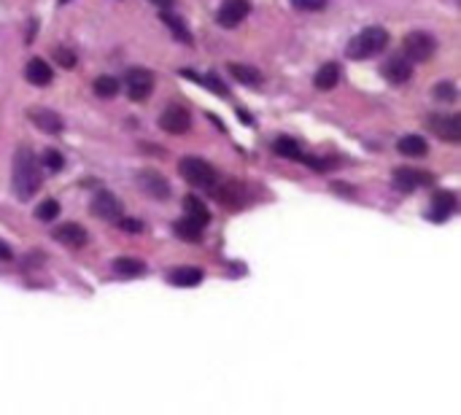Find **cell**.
I'll return each mask as SVG.
<instances>
[{"mask_svg": "<svg viewBox=\"0 0 461 415\" xmlns=\"http://www.w3.org/2000/svg\"><path fill=\"white\" fill-rule=\"evenodd\" d=\"M11 184H14V192L19 200H30L32 194L41 189V184H44L41 162H38V156L32 154V149H27V146L16 149Z\"/></svg>", "mask_w": 461, "mask_h": 415, "instance_id": "obj_1", "label": "cell"}, {"mask_svg": "<svg viewBox=\"0 0 461 415\" xmlns=\"http://www.w3.org/2000/svg\"><path fill=\"white\" fill-rule=\"evenodd\" d=\"M388 44V32L383 27H364V30L356 35L354 41L348 44L345 49V54L351 57V60H367V57H375V54H381Z\"/></svg>", "mask_w": 461, "mask_h": 415, "instance_id": "obj_2", "label": "cell"}, {"mask_svg": "<svg viewBox=\"0 0 461 415\" xmlns=\"http://www.w3.org/2000/svg\"><path fill=\"white\" fill-rule=\"evenodd\" d=\"M178 173H181L192 186H197V189H214L216 181H219L214 165H208L200 156H184V159L178 162Z\"/></svg>", "mask_w": 461, "mask_h": 415, "instance_id": "obj_3", "label": "cell"}, {"mask_svg": "<svg viewBox=\"0 0 461 415\" xmlns=\"http://www.w3.org/2000/svg\"><path fill=\"white\" fill-rule=\"evenodd\" d=\"M434 49H437V44H434V38H431L429 32H407L405 35V41H402V51H405V57L410 62H426L434 54Z\"/></svg>", "mask_w": 461, "mask_h": 415, "instance_id": "obj_4", "label": "cell"}, {"mask_svg": "<svg viewBox=\"0 0 461 415\" xmlns=\"http://www.w3.org/2000/svg\"><path fill=\"white\" fill-rule=\"evenodd\" d=\"M429 130L437 138L448 140V143H459L461 116H456V113H434V116H429Z\"/></svg>", "mask_w": 461, "mask_h": 415, "instance_id": "obj_5", "label": "cell"}, {"mask_svg": "<svg viewBox=\"0 0 461 415\" xmlns=\"http://www.w3.org/2000/svg\"><path fill=\"white\" fill-rule=\"evenodd\" d=\"M248 11H251V3H248V0H224L221 8L216 11V22H219L221 27L232 30V27H238V25L246 19Z\"/></svg>", "mask_w": 461, "mask_h": 415, "instance_id": "obj_6", "label": "cell"}, {"mask_svg": "<svg viewBox=\"0 0 461 415\" xmlns=\"http://www.w3.org/2000/svg\"><path fill=\"white\" fill-rule=\"evenodd\" d=\"M127 92L133 100H149L154 92V73L149 68H133L127 73Z\"/></svg>", "mask_w": 461, "mask_h": 415, "instance_id": "obj_7", "label": "cell"}, {"mask_svg": "<svg viewBox=\"0 0 461 415\" xmlns=\"http://www.w3.org/2000/svg\"><path fill=\"white\" fill-rule=\"evenodd\" d=\"M159 127L170 132V135H184L186 130L192 127V116H189V111L181 106H168L165 108V113L159 116Z\"/></svg>", "mask_w": 461, "mask_h": 415, "instance_id": "obj_8", "label": "cell"}, {"mask_svg": "<svg viewBox=\"0 0 461 415\" xmlns=\"http://www.w3.org/2000/svg\"><path fill=\"white\" fill-rule=\"evenodd\" d=\"M122 200L111 192H97L92 200V213L103 221H119L122 218Z\"/></svg>", "mask_w": 461, "mask_h": 415, "instance_id": "obj_9", "label": "cell"}, {"mask_svg": "<svg viewBox=\"0 0 461 415\" xmlns=\"http://www.w3.org/2000/svg\"><path fill=\"white\" fill-rule=\"evenodd\" d=\"M138 186L149 197H154V200H168L170 197L168 178L162 173H156V170H143V173H138Z\"/></svg>", "mask_w": 461, "mask_h": 415, "instance_id": "obj_10", "label": "cell"}, {"mask_svg": "<svg viewBox=\"0 0 461 415\" xmlns=\"http://www.w3.org/2000/svg\"><path fill=\"white\" fill-rule=\"evenodd\" d=\"M381 73H383L386 81H391V84H405L407 78L413 76V62L407 60L405 54H394V57H388V60L383 62Z\"/></svg>", "mask_w": 461, "mask_h": 415, "instance_id": "obj_11", "label": "cell"}, {"mask_svg": "<svg viewBox=\"0 0 461 415\" xmlns=\"http://www.w3.org/2000/svg\"><path fill=\"white\" fill-rule=\"evenodd\" d=\"M456 194L453 192H437L434 197H431V208H429V218L431 221H445L450 216L456 213Z\"/></svg>", "mask_w": 461, "mask_h": 415, "instance_id": "obj_12", "label": "cell"}, {"mask_svg": "<svg viewBox=\"0 0 461 415\" xmlns=\"http://www.w3.org/2000/svg\"><path fill=\"white\" fill-rule=\"evenodd\" d=\"M54 240L68 248H81V246H87L90 235H87V230H84L81 224H73V221H70V224H60V227L54 230Z\"/></svg>", "mask_w": 461, "mask_h": 415, "instance_id": "obj_13", "label": "cell"}, {"mask_svg": "<svg viewBox=\"0 0 461 415\" xmlns=\"http://www.w3.org/2000/svg\"><path fill=\"white\" fill-rule=\"evenodd\" d=\"M431 178L426 173H418L413 168H397L394 170V186L400 189V192H413L418 186L429 184Z\"/></svg>", "mask_w": 461, "mask_h": 415, "instance_id": "obj_14", "label": "cell"}, {"mask_svg": "<svg viewBox=\"0 0 461 415\" xmlns=\"http://www.w3.org/2000/svg\"><path fill=\"white\" fill-rule=\"evenodd\" d=\"M27 116H30V122L35 124L38 130H44V132L57 135L62 130V119L54 111H49V108H32V111H27Z\"/></svg>", "mask_w": 461, "mask_h": 415, "instance_id": "obj_15", "label": "cell"}, {"mask_svg": "<svg viewBox=\"0 0 461 415\" xmlns=\"http://www.w3.org/2000/svg\"><path fill=\"white\" fill-rule=\"evenodd\" d=\"M216 200L227 208H243L246 205V189L238 181H227L221 189H216Z\"/></svg>", "mask_w": 461, "mask_h": 415, "instance_id": "obj_16", "label": "cell"}, {"mask_svg": "<svg viewBox=\"0 0 461 415\" xmlns=\"http://www.w3.org/2000/svg\"><path fill=\"white\" fill-rule=\"evenodd\" d=\"M184 208H186V218L195 221V224H200L202 230H205V224L211 221V211L205 208V202L200 197H195V194H189V197H184Z\"/></svg>", "mask_w": 461, "mask_h": 415, "instance_id": "obj_17", "label": "cell"}, {"mask_svg": "<svg viewBox=\"0 0 461 415\" xmlns=\"http://www.w3.org/2000/svg\"><path fill=\"white\" fill-rule=\"evenodd\" d=\"M51 68H49L44 60H30L27 62V68H25V78L30 81V84H35V87H47L49 81H51Z\"/></svg>", "mask_w": 461, "mask_h": 415, "instance_id": "obj_18", "label": "cell"}, {"mask_svg": "<svg viewBox=\"0 0 461 415\" xmlns=\"http://www.w3.org/2000/svg\"><path fill=\"white\" fill-rule=\"evenodd\" d=\"M316 87L321 89V92H329V89H335L340 81V65H335V62H326V65H321V70L316 73Z\"/></svg>", "mask_w": 461, "mask_h": 415, "instance_id": "obj_19", "label": "cell"}, {"mask_svg": "<svg viewBox=\"0 0 461 415\" xmlns=\"http://www.w3.org/2000/svg\"><path fill=\"white\" fill-rule=\"evenodd\" d=\"M168 280L173 286H197V283H202V270H197V267H178V270L170 273Z\"/></svg>", "mask_w": 461, "mask_h": 415, "instance_id": "obj_20", "label": "cell"}, {"mask_svg": "<svg viewBox=\"0 0 461 415\" xmlns=\"http://www.w3.org/2000/svg\"><path fill=\"white\" fill-rule=\"evenodd\" d=\"M397 149H400L405 156H424L426 151H429L426 140L421 138V135H405V138H400Z\"/></svg>", "mask_w": 461, "mask_h": 415, "instance_id": "obj_21", "label": "cell"}, {"mask_svg": "<svg viewBox=\"0 0 461 415\" xmlns=\"http://www.w3.org/2000/svg\"><path fill=\"white\" fill-rule=\"evenodd\" d=\"M230 73L238 78L240 84H246V87H259L262 84V73L257 68H251V65H238V62H232Z\"/></svg>", "mask_w": 461, "mask_h": 415, "instance_id": "obj_22", "label": "cell"}, {"mask_svg": "<svg viewBox=\"0 0 461 415\" xmlns=\"http://www.w3.org/2000/svg\"><path fill=\"white\" fill-rule=\"evenodd\" d=\"M113 270H116V275L122 278H135L146 273V264L140 259H133V256H122V259L113 261Z\"/></svg>", "mask_w": 461, "mask_h": 415, "instance_id": "obj_23", "label": "cell"}, {"mask_svg": "<svg viewBox=\"0 0 461 415\" xmlns=\"http://www.w3.org/2000/svg\"><path fill=\"white\" fill-rule=\"evenodd\" d=\"M273 149H276L278 156H283V159H294V162L305 156V154H302V149H300V143H297L294 138H286V135H283V138H278L276 143H273Z\"/></svg>", "mask_w": 461, "mask_h": 415, "instance_id": "obj_24", "label": "cell"}, {"mask_svg": "<svg viewBox=\"0 0 461 415\" xmlns=\"http://www.w3.org/2000/svg\"><path fill=\"white\" fill-rule=\"evenodd\" d=\"M173 230H176V235L181 237V240H189V243H197L202 237V227L200 224H195V221H189V218H181V221H176L173 224Z\"/></svg>", "mask_w": 461, "mask_h": 415, "instance_id": "obj_25", "label": "cell"}, {"mask_svg": "<svg viewBox=\"0 0 461 415\" xmlns=\"http://www.w3.org/2000/svg\"><path fill=\"white\" fill-rule=\"evenodd\" d=\"M162 22L170 27V32L178 38V41H184V44H192V35H189V30H186V25H184V19L181 16H176V14H170V11H162Z\"/></svg>", "mask_w": 461, "mask_h": 415, "instance_id": "obj_26", "label": "cell"}, {"mask_svg": "<svg viewBox=\"0 0 461 415\" xmlns=\"http://www.w3.org/2000/svg\"><path fill=\"white\" fill-rule=\"evenodd\" d=\"M184 76L195 78L197 84H202V87H208L214 94H219V97H227L230 94V89H227V84L224 81H219V76L216 73H208V76H195V73H189V70H184Z\"/></svg>", "mask_w": 461, "mask_h": 415, "instance_id": "obj_27", "label": "cell"}, {"mask_svg": "<svg viewBox=\"0 0 461 415\" xmlns=\"http://www.w3.org/2000/svg\"><path fill=\"white\" fill-rule=\"evenodd\" d=\"M92 89L97 97H113V94L119 92V81L113 76H100V78H94Z\"/></svg>", "mask_w": 461, "mask_h": 415, "instance_id": "obj_28", "label": "cell"}, {"mask_svg": "<svg viewBox=\"0 0 461 415\" xmlns=\"http://www.w3.org/2000/svg\"><path fill=\"white\" fill-rule=\"evenodd\" d=\"M60 216V202L57 200H44L35 208V218L38 221H54Z\"/></svg>", "mask_w": 461, "mask_h": 415, "instance_id": "obj_29", "label": "cell"}, {"mask_svg": "<svg viewBox=\"0 0 461 415\" xmlns=\"http://www.w3.org/2000/svg\"><path fill=\"white\" fill-rule=\"evenodd\" d=\"M431 94H434V100H443V103H453L456 100V87L453 84H437L434 89H431Z\"/></svg>", "mask_w": 461, "mask_h": 415, "instance_id": "obj_30", "label": "cell"}, {"mask_svg": "<svg viewBox=\"0 0 461 415\" xmlns=\"http://www.w3.org/2000/svg\"><path fill=\"white\" fill-rule=\"evenodd\" d=\"M62 165H65V159H62L60 151H54V149H47L44 151V168L51 170V173H60Z\"/></svg>", "mask_w": 461, "mask_h": 415, "instance_id": "obj_31", "label": "cell"}, {"mask_svg": "<svg viewBox=\"0 0 461 415\" xmlns=\"http://www.w3.org/2000/svg\"><path fill=\"white\" fill-rule=\"evenodd\" d=\"M54 60L60 62L62 68H73V65H76V54H73V49L60 47V49H54Z\"/></svg>", "mask_w": 461, "mask_h": 415, "instance_id": "obj_32", "label": "cell"}, {"mask_svg": "<svg viewBox=\"0 0 461 415\" xmlns=\"http://www.w3.org/2000/svg\"><path fill=\"white\" fill-rule=\"evenodd\" d=\"M292 6L300 11H324L326 0H292Z\"/></svg>", "mask_w": 461, "mask_h": 415, "instance_id": "obj_33", "label": "cell"}, {"mask_svg": "<svg viewBox=\"0 0 461 415\" xmlns=\"http://www.w3.org/2000/svg\"><path fill=\"white\" fill-rule=\"evenodd\" d=\"M116 224H119L122 230H127V232H140V230H143V224H140L138 218H119Z\"/></svg>", "mask_w": 461, "mask_h": 415, "instance_id": "obj_34", "label": "cell"}, {"mask_svg": "<svg viewBox=\"0 0 461 415\" xmlns=\"http://www.w3.org/2000/svg\"><path fill=\"white\" fill-rule=\"evenodd\" d=\"M14 259V251L6 246V243H0V261H11Z\"/></svg>", "mask_w": 461, "mask_h": 415, "instance_id": "obj_35", "label": "cell"}, {"mask_svg": "<svg viewBox=\"0 0 461 415\" xmlns=\"http://www.w3.org/2000/svg\"><path fill=\"white\" fill-rule=\"evenodd\" d=\"M154 6H159V8H168V6H173V0H152Z\"/></svg>", "mask_w": 461, "mask_h": 415, "instance_id": "obj_36", "label": "cell"}, {"mask_svg": "<svg viewBox=\"0 0 461 415\" xmlns=\"http://www.w3.org/2000/svg\"><path fill=\"white\" fill-rule=\"evenodd\" d=\"M238 113H240V122H246V124H251V116H248L246 111H238Z\"/></svg>", "mask_w": 461, "mask_h": 415, "instance_id": "obj_37", "label": "cell"}, {"mask_svg": "<svg viewBox=\"0 0 461 415\" xmlns=\"http://www.w3.org/2000/svg\"><path fill=\"white\" fill-rule=\"evenodd\" d=\"M65 3H68V0H60V6H65Z\"/></svg>", "mask_w": 461, "mask_h": 415, "instance_id": "obj_38", "label": "cell"}]
</instances>
